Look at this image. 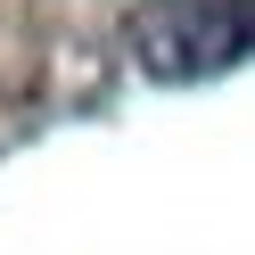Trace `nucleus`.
<instances>
[{"label":"nucleus","mask_w":255,"mask_h":255,"mask_svg":"<svg viewBox=\"0 0 255 255\" xmlns=\"http://www.w3.org/2000/svg\"><path fill=\"white\" fill-rule=\"evenodd\" d=\"M124 41L156 83H206L255 58V0H140L124 17Z\"/></svg>","instance_id":"obj_1"}]
</instances>
